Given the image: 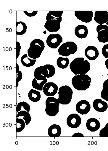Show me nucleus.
Listing matches in <instances>:
<instances>
[{"label":"nucleus","mask_w":108,"mask_h":151,"mask_svg":"<svg viewBox=\"0 0 108 151\" xmlns=\"http://www.w3.org/2000/svg\"><path fill=\"white\" fill-rule=\"evenodd\" d=\"M70 70L75 75L87 74L90 70L89 62L83 57H78L74 59L70 63Z\"/></svg>","instance_id":"obj_1"},{"label":"nucleus","mask_w":108,"mask_h":151,"mask_svg":"<svg viewBox=\"0 0 108 151\" xmlns=\"http://www.w3.org/2000/svg\"><path fill=\"white\" fill-rule=\"evenodd\" d=\"M91 82V78L86 74L75 76L72 79L73 86L79 91L86 90L89 88Z\"/></svg>","instance_id":"obj_2"},{"label":"nucleus","mask_w":108,"mask_h":151,"mask_svg":"<svg viewBox=\"0 0 108 151\" xmlns=\"http://www.w3.org/2000/svg\"><path fill=\"white\" fill-rule=\"evenodd\" d=\"M45 48L43 41L40 39H35L31 42L28 51V56L33 59H36L41 56Z\"/></svg>","instance_id":"obj_3"},{"label":"nucleus","mask_w":108,"mask_h":151,"mask_svg":"<svg viewBox=\"0 0 108 151\" xmlns=\"http://www.w3.org/2000/svg\"><path fill=\"white\" fill-rule=\"evenodd\" d=\"M73 91L67 86H64L59 88L58 91V101L59 103L63 105H68L72 100Z\"/></svg>","instance_id":"obj_4"},{"label":"nucleus","mask_w":108,"mask_h":151,"mask_svg":"<svg viewBox=\"0 0 108 151\" xmlns=\"http://www.w3.org/2000/svg\"><path fill=\"white\" fill-rule=\"evenodd\" d=\"M58 99L54 97L47 98L46 101L45 112L48 115L54 116L58 114L60 105Z\"/></svg>","instance_id":"obj_5"},{"label":"nucleus","mask_w":108,"mask_h":151,"mask_svg":"<svg viewBox=\"0 0 108 151\" xmlns=\"http://www.w3.org/2000/svg\"><path fill=\"white\" fill-rule=\"evenodd\" d=\"M78 46L76 44L73 42H67L62 44L58 49V53L60 55L68 57L76 52Z\"/></svg>","instance_id":"obj_6"},{"label":"nucleus","mask_w":108,"mask_h":151,"mask_svg":"<svg viewBox=\"0 0 108 151\" xmlns=\"http://www.w3.org/2000/svg\"><path fill=\"white\" fill-rule=\"evenodd\" d=\"M62 42V36L59 34L49 35L46 39L47 45L52 49H57Z\"/></svg>","instance_id":"obj_7"},{"label":"nucleus","mask_w":108,"mask_h":151,"mask_svg":"<svg viewBox=\"0 0 108 151\" xmlns=\"http://www.w3.org/2000/svg\"><path fill=\"white\" fill-rule=\"evenodd\" d=\"M97 39L100 42H108V26L99 24L97 27Z\"/></svg>","instance_id":"obj_8"},{"label":"nucleus","mask_w":108,"mask_h":151,"mask_svg":"<svg viewBox=\"0 0 108 151\" xmlns=\"http://www.w3.org/2000/svg\"><path fill=\"white\" fill-rule=\"evenodd\" d=\"M93 11H75V16L79 20L86 23L91 22L93 19Z\"/></svg>","instance_id":"obj_9"},{"label":"nucleus","mask_w":108,"mask_h":151,"mask_svg":"<svg viewBox=\"0 0 108 151\" xmlns=\"http://www.w3.org/2000/svg\"><path fill=\"white\" fill-rule=\"evenodd\" d=\"M62 21L57 20V19H47L45 24V28L49 32H58L60 28V24Z\"/></svg>","instance_id":"obj_10"},{"label":"nucleus","mask_w":108,"mask_h":151,"mask_svg":"<svg viewBox=\"0 0 108 151\" xmlns=\"http://www.w3.org/2000/svg\"><path fill=\"white\" fill-rule=\"evenodd\" d=\"M58 86L54 83H47L43 88L44 93L48 97H53L58 92Z\"/></svg>","instance_id":"obj_11"},{"label":"nucleus","mask_w":108,"mask_h":151,"mask_svg":"<svg viewBox=\"0 0 108 151\" xmlns=\"http://www.w3.org/2000/svg\"><path fill=\"white\" fill-rule=\"evenodd\" d=\"M91 106L89 102L85 100H81L76 105V110L79 114L85 115L89 112Z\"/></svg>","instance_id":"obj_12"},{"label":"nucleus","mask_w":108,"mask_h":151,"mask_svg":"<svg viewBox=\"0 0 108 151\" xmlns=\"http://www.w3.org/2000/svg\"><path fill=\"white\" fill-rule=\"evenodd\" d=\"M81 119L79 115L72 114L69 115L67 119V124L71 128H76L80 126Z\"/></svg>","instance_id":"obj_13"},{"label":"nucleus","mask_w":108,"mask_h":151,"mask_svg":"<svg viewBox=\"0 0 108 151\" xmlns=\"http://www.w3.org/2000/svg\"><path fill=\"white\" fill-rule=\"evenodd\" d=\"M94 20L100 24L107 23L108 22V12L96 11L95 12Z\"/></svg>","instance_id":"obj_14"},{"label":"nucleus","mask_w":108,"mask_h":151,"mask_svg":"<svg viewBox=\"0 0 108 151\" xmlns=\"http://www.w3.org/2000/svg\"><path fill=\"white\" fill-rule=\"evenodd\" d=\"M85 55L88 60H94L98 57L99 52L97 48L95 47L89 46L85 49Z\"/></svg>","instance_id":"obj_15"},{"label":"nucleus","mask_w":108,"mask_h":151,"mask_svg":"<svg viewBox=\"0 0 108 151\" xmlns=\"http://www.w3.org/2000/svg\"><path fill=\"white\" fill-rule=\"evenodd\" d=\"M93 106L97 111L104 112L107 110L108 105L107 103L99 99L94 100L93 101Z\"/></svg>","instance_id":"obj_16"},{"label":"nucleus","mask_w":108,"mask_h":151,"mask_svg":"<svg viewBox=\"0 0 108 151\" xmlns=\"http://www.w3.org/2000/svg\"><path fill=\"white\" fill-rule=\"evenodd\" d=\"M101 124L96 118H90L87 120L86 127L88 131L91 132H96L99 129Z\"/></svg>","instance_id":"obj_17"},{"label":"nucleus","mask_w":108,"mask_h":151,"mask_svg":"<svg viewBox=\"0 0 108 151\" xmlns=\"http://www.w3.org/2000/svg\"><path fill=\"white\" fill-rule=\"evenodd\" d=\"M41 67L42 75L45 78H51L55 74V68L52 65H46Z\"/></svg>","instance_id":"obj_18"},{"label":"nucleus","mask_w":108,"mask_h":151,"mask_svg":"<svg viewBox=\"0 0 108 151\" xmlns=\"http://www.w3.org/2000/svg\"><path fill=\"white\" fill-rule=\"evenodd\" d=\"M75 36L79 38H85L88 35V28L86 26L82 24L78 25L75 28Z\"/></svg>","instance_id":"obj_19"},{"label":"nucleus","mask_w":108,"mask_h":151,"mask_svg":"<svg viewBox=\"0 0 108 151\" xmlns=\"http://www.w3.org/2000/svg\"><path fill=\"white\" fill-rule=\"evenodd\" d=\"M62 134V129L58 124H53L48 129V134L50 137H58Z\"/></svg>","instance_id":"obj_20"},{"label":"nucleus","mask_w":108,"mask_h":151,"mask_svg":"<svg viewBox=\"0 0 108 151\" xmlns=\"http://www.w3.org/2000/svg\"><path fill=\"white\" fill-rule=\"evenodd\" d=\"M63 13V11H50L46 15V19H54L62 21Z\"/></svg>","instance_id":"obj_21"},{"label":"nucleus","mask_w":108,"mask_h":151,"mask_svg":"<svg viewBox=\"0 0 108 151\" xmlns=\"http://www.w3.org/2000/svg\"><path fill=\"white\" fill-rule=\"evenodd\" d=\"M21 62L23 66L30 67L35 65L36 62V59H30L27 56V55L25 54L21 57Z\"/></svg>","instance_id":"obj_22"},{"label":"nucleus","mask_w":108,"mask_h":151,"mask_svg":"<svg viewBox=\"0 0 108 151\" xmlns=\"http://www.w3.org/2000/svg\"><path fill=\"white\" fill-rule=\"evenodd\" d=\"M28 98L30 101L34 102H38L41 99V93L38 91L31 89L28 92Z\"/></svg>","instance_id":"obj_23"},{"label":"nucleus","mask_w":108,"mask_h":151,"mask_svg":"<svg viewBox=\"0 0 108 151\" xmlns=\"http://www.w3.org/2000/svg\"><path fill=\"white\" fill-rule=\"evenodd\" d=\"M27 27L25 23L22 22H16V34L22 35L26 33Z\"/></svg>","instance_id":"obj_24"},{"label":"nucleus","mask_w":108,"mask_h":151,"mask_svg":"<svg viewBox=\"0 0 108 151\" xmlns=\"http://www.w3.org/2000/svg\"><path fill=\"white\" fill-rule=\"evenodd\" d=\"M38 81L34 78L32 82V87L38 90L42 91L44 85L47 83V79L42 81L41 82H38Z\"/></svg>","instance_id":"obj_25"},{"label":"nucleus","mask_w":108,"mask_h":151,"mask_svg":"<svg viewBox=\"0 0 108 151\" xmlns=\"http://www.w3.org/2000/svg\"><path fill=\"white\" fill-rule=\"evenodd\" d=\"M57 65L58 67L62 69L67 68L70 63L68 58H63L59 57L57 60Z\"/></svg>","instance_id":"obj_26"},{"label":"nucleus","mask_w":108,"mask_h":151,"mask_svg":"<svg viewBox=\"0 0 108 151\" xmlns=\"http://www.w3.org/2000/svg\"><path fill=\"white\" fill-rule=\"evenodd\" d=\"M22 116L23 117V119L24 120L25 122L26 125H28L30 123L31 120H32V118H31V116L29 112L26 111H21L17 114V118Z\"/></svg>","instance_id":"obj_27"},{"label":"nucleus","mask_w":108,"mask_h":151,"mask_svg":"<svg viewBox=\"0 0 108 151\" xmlns=\"http://www.w3.org/2000/svg\"><path fill=\"white\" fill-rule=\"evenodd\" d=\"M17 112L19 113L21 111H26L28 112L30 111V106L28 103L25 101H22L18 103L16 107Z\"/></svg>","instance_id":"obj_28"},{"label":"nucleus","mask_w":108,"mask_h":151,"mask_svg":"<svg viewBox=\"0 0 108 151\" xmlns=\"http://www.w3.org/2000/svg\"><path fill=\"white\" fill-rule=\"evenodd\" d=\"M25 122L20 118H17L16 119V132H20L23 131L25 127Z\"/></svg>","instance_id":"obj_29"},{"label":"nucleus","mask_w":108,"mask_h":151,"mask_svg":"<svg viewBox=\"0 0 108 151\" xmlns=\"http://www.w3.org/2000/svg\"><path fill=\"white\" fill-rule=\"evenodd\" d=\"M34 75L35 78L38 81H43L46 79V78L42 75L41 66L37 67L35 70Z\"/></svg>","instance_id":"obj_30"},{"label":"nucleus","mask_w":108,"mask_h":151,"mask_svg":"<svg viewBox=\"0 0 108 151\" xmlns=\"http://www.w3.org/2000/svg\"><path fill=\"white\" fill-rule=\"evenodd\" d=\"M103 89L101 93V97L107 101H108V86L103 85Z\"/></svg>","instance_id":"obj_31"},{"label":"nucleus","mask_w":108,"mask_h":151,"mask_svg":"<svg viewBox=\"0 0 108 151\" xmlns=\"http://www.w3.org/2000/svg\"><path fill=\"white\" fill-rule=\"evenodd\" d=\"M99 136L101 137H108V123L100 131Z\"/></svg>","instance_id":"obj_32"},{"label":"nucleus","mask_w":108,"mask_h":151,"mask_svg":"<svg viewBox=\"0 0 108 151\" xmlns=\"http://www.w3.org/2000/svg\"><path fill=\"white\" fill-rule=\"evenodd\" d=\"M102 54L105 58H108V44L104 45L102 49Z\"/></svg>","instance_id":"obj_33"},{"label":"nucleus","mask_w":108,"mask_h":151,"mask_svg":"<svg viewBox=\"0 0 108 151\" xmlns=\"http://www.w3.org/2000/svg\"><path fill=\"white\" fill-rule=\"evenodd\" d=\"M24 14H25L27 16L29 17H33L36 15L38 13V11H23Z\"/></svg>","instance_id":"obj_34"},{"label":"nucleus","mask_w":108,"mask_h":151,"mask_svg":"<svg viewBox=\"0 0 108 151\" xmlns=\"http://www.w3.org/2000/svg\"><path fill=\"white\" fill-rule=\"evenodd\" d=\"M22 78V73L21 71H19L18 73H17V78L16 79V88L19 85V83Z\"/></svg>","instance_id":"obj_35"},{"label":"nucleus","mask_w":108,"mask_h":151,"mask_svg":"<svg viewBox=\"0 0 108 151\" xmlns=\"http://www.w3.org/2000/svg\"><path fill=\"white\" fill-rule=\"evenodd\" d=\"M21 46L19 42H16V59H17L20 55Z\"/></svg>","instance_id":"obj_36"},{"label":"nucleus","mask_w":108,"mask_h":151,"mask_svg":"<svg viewBox=\"0 0 108 151\" xmlns=\"http://www.w3.org/2000/svg\"><path fill=\"white\" fill-rule=\"evenodd\" d=\"M72 137H84V135L80 133L77 132L75 133L74 135H73Z\"/></svg>","instance_id":"obj_37"},{"label":"nucleus","mask_w":108,"mask_h":151,"mask_svg":"<svg viewBox=\"0 0 108 151\" xmlns=\"http://www.w3.org/2000/svg\"><path fill=\"white\" fill-rule=\"evenodd\" d=\"M19 66L18 64L16 63V73L17 74L18 73V72H19Z\"/></svg>","instance_id":"obj_38"},{"label":"nucleus","mask_w":108,"mask_h":151,"mask_svg":"<svg viewBox=\"0 0 108 151\" xmlns=\"http://www.w3.org/2000/svg\"><path fill=\"white\" fill-rule=\"evenodd\" d=\"M103 85H105L108 86V79L107 80L105 81L103 83Z\"/></svg>","instance_id":"obj_39"},{"label":"nucleus","mask_w":108,"mask_h":151,"mask_svg":"<svg viewBox=\"0 0 108 151\" xmlns=\"http://www.w3.org/2000/svg\"><path fill=\"white\" fill-rule=\"evenodd\" d=\"M105 66H106L107 68L108 69V58L106 60V61H105Z\"/></svg>","instance_id":"obj_40"},{"label":"nucleus","mask_w":108,"mask_h":151,"mask_svg":"<svg viewBox=\"0 0 108 151\" xmlns=\"http://www.w3.org/2000/svg\"><path fill=\"white\" fill-rule=\"evenodd\" d=\"M107 25L108 26V22L107 23Z\"/></svg>","instance_id":"obj_41"},{"label":"nucleus","mask_w":108,"mask_h":151,"mask_svg":"<svg viewBox=\"0 0 108 151\" xmlns=\"http://www.w3.org/2000/svg\"></svg>","instance_id":"obj_42"}]
</instances>
